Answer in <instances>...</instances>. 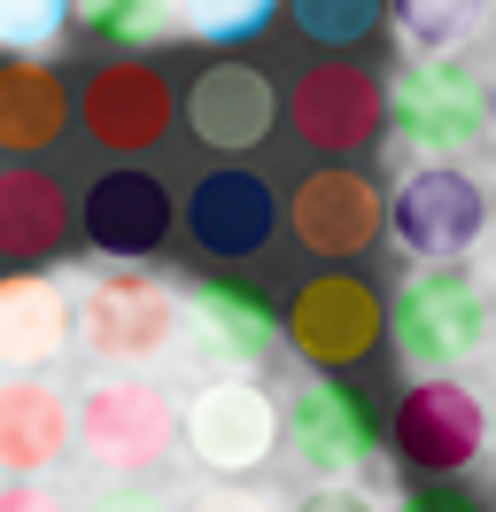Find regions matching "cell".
<instances>
[{
    "mask_svg": "<svg viewBox=\"0 0 496 512\" xmlns=\"http://www.w3.org/2000/svg\"><path fill=\"white\" fill-rule=\"evenodd\" d=\"M403 55H465L489 32V0H388Z\"/></svg>",
    "mask_w": 496,
    "mask_h": 512,
    "instance_id": "obj_21",
    "label": "cell"
},
{
    "mask_svg": "<svg viewBox=\"0 0 496 512\" xmlns=\"http://www.w3.org/2000/svg\"><path fill=\"white\" fill-rule=\"evenodd\" d=\"M179 326H186V295L163 280V272H140V264H117L101 272L78 311H70V342L101 365H155V357L179 350Z\"/></svg>",
    "mask_w": 496,
    "mask_h": 512,
    "instance_id": "obj_3",
    "label": "cell"
},
{
    "mask_svg": "<svg viewBox=\"0 0 496 512\" xmlns=\"http://www.w3.org/2000/svg\"><path fill=\"white\" fill-rule=\"evenodd\" d=\"M481 443H489V404H481L458 373H427V381H411L396 396V412H388V450H396L419 481L465 474V466L481 458Z\"/></svg>",
    "mask_w": 496,
    "mask_h": 512,
    "instance_id": "obj_11",
    "label": "cell"
},
{
    "mask_svg": "<svg viewBox=\"0 0 496 512\" xmlns=\"http://www.w3.org/2000/svg\"><path fill=\"white\" fill-rule=\"evenodd\" d=\"M186 458L217 481H256L279 458V396L256 373H217L186 396L179 412Z\"/></svg>",
    "mask_w": 496,
    "mask_h": 512,
    "instance_id": "obj_6",
    "label": "cell"
},
{
    "mask_svg": "<svg viewBox=\"0 0 496 512\" xmlns=\"http://www.w3.org/2000/svg\"><path fill=\"white\" fill-rule=\"evenodd\" d=\"M489 140H496V86H489Z\"/></svg>",
    "mask_w": 496,
    "mask_h": 512,
    "instance_id": "obj_31",
    "label": "cell"
},
{
    "mask_svg": "<svg viewBox=\"0 0 496 512\" xmlns=\"http://www.w3.org/2000/svg\"><path fill=\"white\" fill-rule=\"evenodd\" d=\"M279 342L303 357L310 373H349V365H365L388 342V295L372 280H357L349 264H326L279 303Z\"/></svg>",
    "mask_w": 496,
    "mask_h": 512,
    "instance_id": "obj_4",
    "label": "cell"
},
{
    "mask_svg": "<svg viewBox=\"0 0 496 512\" xmlns=\"http://www.w3.org/2000/svg\"><path fill=\"white\" fill-rule=\"evenodd\" d=\"M70 350V303L47 272H0V365L39 373Z\"/></svg>",
    "mask_w": 496,
    "mask_h": 512,
    "instance_id": "obj_20",
    "label": "cell"
},
{
    "mask_svg": "<svg viewBox=\"0 0 496 512\" xmlns=\"http://www.w3.org/2000/svg\"><path fill=\"white\" fill-rule=\"evenodd\" d=\"M489 342H496V334H489Z\"/></svg>",
    "mask_w": 496,
    "mask_h": 512,
    "instance_id": "obj_35",
    "label": "cell"
},
{
    "mask_svg": "<svg viewBox=\"0 0 496 512\" xmlns=\"http://www.w3.org/2000/svg\"><path fill=\"white\" fill-rule=\"evenodd\" d=\"M70 117H78V101L62 86V70H47L39 55H0V156L8 163L47 156Z\"/></svg>",
    "mask_w": 496,
    "mask_h": 512,
    "instance_id": "obj_19",
    "label": "cell"
},
{
    "mask_svg": "<svg viewBox=\"0 0 496 512\" xmlns=\"http://www.w3.org/2000/svg\"><path fill=\"white\" fill-rule=\"evenodd\" d=\"M186 319H194V334L217 350V365H233V373H264L287 342H279V303L248 272H233V264H217V272H202L194 288H186Z\"/></svg>",
    "mask_w": 496,
    "mask_h": 512,
    "instance_id": "obj_16",
    "label": "cell"
},
{
    "mask_svg": "<svg viewBox=\"0 0 496 512\" xmlns=\"http://www.w3.org/2000/svg\"><path fill=\"white\" fill-rule=\"evenodd\" d=\"M388 233L403 249L434 264V256H473L489 241V187L465 163H411L388 194Z\"/></svg>",
    "mask_w": 496,
    "mask_h": 512,
    "instance_id": "obj_10",
    "label": "cell"
},
{
    "mask_svg": "<svg viewBox=\"0 0 496 512\" xmlns=\"http://www.w3.org/2000/svg\"><path fill=\"white\" fill-rule=\"evenodd\" d=\"M279 225L318 264H349V256H365L388 233V194L372 187V171H357V163H318V171H303L287 187Z\"/></svg>",
    "mask_w": 496,
    "mask_h": 512,
    "instance_id": "obj_12",
    "label": "cell"
},
{
    "mask_svg": "<svg viewBox=\"0 0 496 512\" xmlns=\"http://www.w3.org/2000/svg\"><path fill=\"white\" fill-rule=\"evenodd\" d=\"M194 512H279V497H264V489H248V481H217L210 497Z\"/></svg>",
    "mask_w": 496,
    "mask_h": 512,
    "instance_id": "obj_29",
    "label": "cell"
},
{
    "mask_svg": "<svg viewBox=\"0 0 496 512\" xmlns=\"http://www.w3.org/2000/svg\"><path fill=\"white\" fill-rule=\"evenodd\" d=\"M272 233H279V194L248 163L225 156L217 171L194 179V194H186V241L210 256V264H248Z\"/></svg>",
    "mask_w": 496,
    "mask_h": 512,
    "instance_id": "obj_15",
    "label": "cell"
},
{
    "mask_svg": "<svg viewBox=\"0 0 496 512\" xmlns=\"http://www.w3.org/2000/svg\"><path fill=\"white\" fill-rule=\"evenodd\" d=\"M489 24H496V0H489Z\"/></svg>",
    "mask_w": 496,
    "mask_h": 512,
    "instance_id": "obj_33",
    "label": "cell"
},
{
    "mask_svg": "<svg viewBox=\"0 0 496 512\" xmlns=\"http://www.w3.org/2000/svg\"><path fill=\"white\" fill-rule=\"evenodd\" d=\"M279 450L303 466L310 481H357L380 458V412L365 388L310 373L279 396Z\"/></svg>",
    "mask_w": 496,
    "mask_h": 512,
    "instance_id": "obj_5",
    "label": "cell"
},
{
    "mask_svg": "<svg viewBox=\"0 0 496 512\" xmlns=\"http://www.w3.org/2000/svg\"><path fill=\"white\" fill-rule=\"evenodd\" d=\"M171 233H179V202L140 163H117L78 194V241L109 264H148V256H163Z\"/></svg>",
    "mask_w": 496,
    "mask_h": 512,
    "instance_id": "obj_13",
    "label": "cell"
},
{
    "mask_svg": "<svg viewBox=\"0 0 496 512\" xmlns=\"http://www.w3.org/2000/svg\"><path fill=\"white\" fill-rule=\"evenodd\" d=\"M489 334H496V288L465 256L411 264L403 288L388 295V342L411 373H458L489 350Z\"/></svg>",
    "mask_w": 496,
    "mask_h": 512,
    "instance_id": "obj_1",
    "label": "cell"
},
{
    "mask_svg": "<svg viewBox=\"0 0 496 512\" xmlns=\"http://www.w3.org/2000/svg\"><path fill=\"white\" fill-rule=\"evenodd\" d=\"M78 450H86L93 466H109V474H155L171 450H179V404L148 381V373H109V381H93L78 404Z\"/></svg>",
    "mask_w": 496,
    "mask_h": 512,
    "instance_id": "obj_8",
    "label": "cell"
},
{
    "mask_svg": "<svg viewBox=\"0 0 496 512\" xmlns=\"http://www.w3.org/2000/svg\"><path fill=\"white\" fill-rule=\"evenodd\" d=\"M70 8V32L109 47V55H148L155 39L171 32V0H62Z\"/></svg>",
    "mask_w": 496,
    "mask_h": 512,
    "instance_id": "obj_22",
    "label": "cell"
},
{
    "mask_svg": "<svg viewBox=\"0 0 496 512\" xmlns=\"http://www.w3.org/2000/svg\"><path fill=\"white\" fill-rule=\"evenodd\" d=\"M287 512H380V505H372V489H357V481H310Z\"/></svg>",
    "mask_w": 496,
    "mask_h": 512,
    "instance_id": "obj_28",
    "label": "cell"
},
{
    "mask_svg": "<svg viewBox=\"0 0 496 512\" xmlns=\"http://www.w3.org/2000/svg\"><path fill=\"white\" fill-rule=\"evenodd\" d=\"M489 435H496V419H489Z\"/></svg>",
    "mask_w": 496,
    "mask_h": 512,
    "instance_id": "obj_34",
    "label": "cell"
},
{
    "mask_svg": "<svg viewBox=\"0 0 496 512\" xmlns=\"http://www.w3.org/2000/svg\"><path fill=\"white\" fill-rule=\"evenodd\" d=\"M186 132H194L210 156H256L279 132V86L256 63L217 55V63H202L194 86H186Z\"/></svg>",
    "mask_w": 496,
    "mask_h": 512,
    "instance_id": "obj_14",
    "label": "cell"
},
{
    "mask_svg": "<svg viewBox=\"0 0 496 512\" xmlns=\"http://www.w3.org/2000/svg\"><path fill=\"white\" fill-rule=\"evenodd\" d=\"M78 125L101 156H124L140 163L155 156L171 125H179V86H171V70L155 63V55H109V63L86 70V86H78Z\"/></svg>",
    "mask_w": 496,
    "mask_h": 512,
    "instance_id": "obj_7",
    "label": "cell"
},
{
    "mask_svg": "<svg viewBox=\"0 0 496 512\" xmlns=\"http://www.w3.org/2000/svg\"><path fill=\"white\" fill-rule=\"evenodd\" d=\"M70 233H78V202L62 194L55 171L0 163V264L8 272H47Z\"/></svg>",
    "mask_w": 496,
    "mask_h": 512,
    "instance_id": "obj_17",
    "label": "cell"
},
{
    "mask_svg": "<svg viewBox=\"0 0 496 512\" xmlns=\"http://www.w3.org/2000/svg\"><path fill=\"white\" fill-rule=\"evenodd\" d=\"M0 512H62V497L39 481H0Z\"/></svg>",
    "mask_w": 496,
    "mask_h": 512,
    "instance_id": "obj_30",
    "label": "cell"
},
{
    "mask_svg": "<svg viewBox=\"0 0 496 512\" xmlns=\"http://www.w3.org/2000/svg\"><path fill=\"white\" fill-rule=\"evenodd\" d=\"M78 443V419L62 404V388H47L39 373L0 381V474L8 481H39L55 474Z\"/></svg>",
    "mask_w": 496,
    "mask_h": 512,
    "instance_id": "obj_18",
    "label": "cell"
},
{
    "mask_svg": "<svg viewBox=\"0 0 496 512\" xmlns=\"http://www.w3.org/2000/svg\"><path fill=\"white\" fill-rule=\"evenodd\" d=\"M86 512H179V505H171V497H163L148 474H117V481H109V489H101Z\"/></svg>",
    "mask_w": 496,
    "mask_h": 512,
    "instance_id": "obj_27",
    "label": "cell"
},
{
    "mask_svg": "<svg viewBox=\"0 0 496 512\" xmlns=\"http://www.w3.org/2000/svg\"><path fill=\"white\" fill-rule=\"evenodd\" d=\"M171 16H179V32L202 39V47H248V39L279 16V0H171Z\"/></svg>",
    "mask_w": 496,
    "mask_h": 512,
    "instance_id": "obj_24",
    "label": "cell"
},
{
    "mask_svg": "<svg viewBox=\"0 0 496 512\" xmlns=\"http://www.w3.org/2000/svg\"><path fill=\"white\" fill-rule=\"evenodd\" d=\"M279 117H287V132L310 156L349 163V156H365L372 140H388V86L365 63H310L279 94Z\"/></svg>",
    "mask_w": 496,
    "mask_h": 512,
    "instance_id": "obj_9",
    "label": "cell"
},
{
    "mask_svg": "<svg viewBox=\"0 0 496 512\" xmlns=\"http://www.w3.org/2000/svg\"><path fill=\"white\" fill-rule=\"evenodd\" d=\"M62 24H70L62 0H0V55H39V47H55Z\"/></svg>",
    "mask_w": 496,
    "mask_h": 512,
    "instance_id": "obj_25",
    "label": "cell"
},
{
    "mask_svg": "<svg viewBox=\"0 0 496 512\" xmlns=\"http://www.w3.org/2000/svg\"><path fill=\"white\" fill-rule=\"evenodd\" d=\"M396 512H489V505H481V489L465 474H434V481H419V489H403Z\"/></svg>",
    "mask_w": 496,
    "mask_h": 512,
    "instance_id": "obj_26",
    "label": "cell"
},
{
    "mask_svg": "<svg viewBox=\"0 0 496 512\" xmlns=\"http://www.w3.org/2000/svg\"><path fill=\"white\" fill-rule=\"evenodd\" d=\"M279 8H287V24H295L310 47H334V55L365 47V39L388 24V0H279Z\"/></svg>",
    "mask_w": 496,
    "mask_h": 512,
    "instance_id": "obj_23",
    "label": "cell"
},
{
    "mask_svg": "<svg viewBox=\"0 0 496 512\" xmlns=\"http://www.w3.org/2000/svg\"><path fill=\"white\" fill-rule=\"evenodd\" d=\"M489 233H496V194H489Z\"/></svg>",
    "mask_w": 496,
    "mask_h": 512,
    "instance_id": "obj_32",
    "label": "cell"
},
{
    "mask_svg": "<svg viewBox=\"0 0 496 512\" xmlns=\"http://www.w3.org/2000/svg\"><path fill=\"white\" fill-rule=\"evenodd\" d=\"M388 140L411 163H458L489 140V78L465 55H411L388 78Z\"/></svg>",
    "mask_w": 496,
    "mask_h": 512,
    "instance_id": "obj_2",
    "label": "cell"
}]
</instances>
